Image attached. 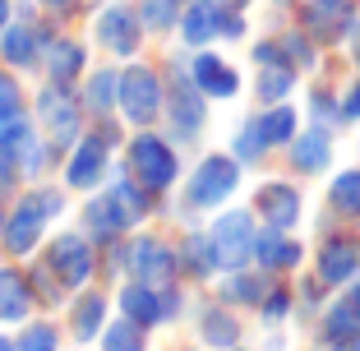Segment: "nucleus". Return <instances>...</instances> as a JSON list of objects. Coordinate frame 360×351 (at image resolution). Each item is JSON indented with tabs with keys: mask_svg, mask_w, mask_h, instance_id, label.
I'll use <instances>...</instances> for the list:
<instances>
[{
	"mask_svg": "<svg viewBox=\"0 0 360 351\" xmlns=\"http://www.w3.org/2000/svg\"><path fill=\"white\" fill-rule=\"evenodd\" d=\"M250 37V10H231L226 5L222 14V42H245Z\"/></svg>",
	"mask_w": 360,
	"mask_h": 351,
	"instance_id": "nucleus-44",
	"label": "nucleus"
},
{
	"mask_svg": "<svg viewBox=\"0 0 360 351\" xmlns=\"http://www.w3.org/2000/svg\"><path fill=\"white\" fill-rule=\"evenodd\" d=\"M314 273L328 291L351 287L360 277V236L351 231H323L314 245Z\"/></svg>",
	"mask_w": 360,
	"mask_h": 351,
	"instance_id": "nucleus-18",
	"label": "nucleus"
},
{
	"mask_svg": "<svg viewBox=\"0 0 360 351\" xmlns=\"http://www.w3.org/2000/svg\"><path fill=\"white\" fill-rule=\"evenodd\" d=\"M319 351H360V338H347V342H319Z\"/></svg>",
	"mask_w": 360,
	"mask_h": 351,
	"instance_id": "nucleus-49",
	"label": "nucleus"
},
{
	"mask_svg": "<svg viewBox=\"0 0 360 351\" xmlns=\"http://www.w3.org/2000/svg\"><path fill=\"white\" fill-rule=\"evenodd\" d=\"M79 102H84L88 120L93 116H116L120 111V65L116 60L93 65V70L79 79Z\"/></svg>",
	"mask_w": 360,
	"mask_h": 351,
	"instance_id": "nucleus-28",
	"label": "nucleus"
},
{
	"mask_svg": "<svg viewBox=\"0 0 360 351\" xmlns=\"http://www.w3.org/2000/svg\"><path fill=\"white\" fill-rule=\"evenodd\" d=\"M120 167H125L143 190L158 194V199H171V194L180 190V181H185V148H180L162 125L129 129L125 148H120Z\"/></svg>",
	"mask_w": 360,
	"mask_h": 351,
	"instance_id": "nucleus-3",
	"label": "nucleus"
},
{
	"mask_svg": "<svg viewBox=\"0 0 360 351\" xmlns=\"http://www.w3.org/2000/svg\"><path fill=\"white\" fill-rule=\"evenodd\" d=\"M222 14H226L222 0H190V5H185V14H180L176 46H185V51L217 46V42H222Z\"/></svg>",
	"mask_w": 360,
	"mask_h": 351,
	"instance_id": "nucleus-26",
	"label": "nucleus"
},
{
	"mask_svg": "<svg viewBox=\"0 0 360 351\" xmlns=\"http://www.w3.org/2000/svg\"><path fill=\"white\" fill-rule=\"evenodd\" d=\"M300 88V70L296 65H259L255 79H250V93H255L259 107H273V102H291Z\"/></svg>",
	"mask_w": 360,
	"mask_h": 351,
	"instance_id": "nucleus-31",
	"label": "nucleus"
},
{
	"mask_svg": "<svg viewBox=\"0 0 360 351\" xmlns=\"http://www.w3.org/2000/svg\"><path fill=\"white\" fill-rule=\"evenodd\" d=\"M75 199L79 194L65 190L60 176H51V181H28L14 194V203L0 208V255L14 259V264H28L46 245L51 226L65 222V213L75 208Z\"/></svg>",
	"mask_w": 360,
	"mask_h": 351,
	"instance_id": "nucleus-1",
	"label": "nucleus"
},
{
	"mask_svg": "<svg viewBox=\"0 0 360 351\" xmlns=\"http://www.w3.org/2000/svg\"><path fill=\"white\" fill-rule=\"evenodd\" d=\"M296 23L319 46H342V42H351V32L360 23V10H356V0H300Z\"/></svg>",
	"mask_w": 360,
	"mask_h": 351,
	"instance_id": "nucleus-17",
	"label": "nucleus"
},
{
	"mask_svg": "<svg viewBox=\"0 0 360 351\" xmlns=\"http://www.w3.org/2000/svg\"><path fill=\"white\" fill-rule=\"evenodd\" d=\"M277 37H282V46H286V60L296 65L300 75H314V70H319V51H323V46H319L300 23H296V28H286V32H277Z\"/></svg>",
	"mask_w": 360,
	"mask_h": 351,
	"instance_id": "nucleus-39",
	"label": "nucleus"
},
{
	"mask_svg": "<svg viewBox=\"0 0 360 351\" xmlns=\"http://www.w3.org/2000/svg\"><path fill=\"white\" fill-rule=\"evenodd\" d=\"M32 120H37L42 139L56 153H70L88 129V111H84V102H79V88L42 79V84L32 88Z\"/></svg>",
	"mask_w": 360,
	"mask_h": 351,
	"instance_id": "nucleus-8",
	"label": "nucleus"
},
{
	"mask_svg": "<svg viewBox=\"0 0 360 351\" xmlns=\"http://www.w3.org/2000/svg\"><path fill=\"white\" fill-rule=\"evenodd\" d=\"M305 120L328 125V129L347 125V120H342V93H333L328 84H314V88H309V97H305Z\"/></svg>",
	"mask_w": 360,
	"mask_h": 351,
	"instance_id": "nucleus-38",
	"label": "nucleus"
},
{
	"mask_svg": "<svg viewBox=\"0 0 360 351\" xmlns=\"http://www.w3.org/2000/svg\"><path fill=\"white\" fill-rule=\"evenodd\" d=\"M255 314H259L264 328H282L286 319H296V287H286V277H273V287H268L264 305Z\"/></svg>",
	"mask_w": 360,
	"mask_h": 351,
	"instance_id": "nucleus-37",
	"label": "nucleus"
},
{
	"mask_svg": "<svg viewBox=\"0 0 360 351\" xmlns=\"http://www.w3.org/2000/svg\"><path fill=\"white\" fill-rule=\"evenodd\" d=\"M190 291L185 282H167V287H153V282H139V277H125L111 287L116 296V314L143 324V328H171V324L190 319Z\"/></svg>",
	"mask_w": 360,
	"mask_h": 351,
	"instance_id": "nucleus-5",
	"label": "nucleus"
},
{
	"mask_svg": "<svg viewBox=\"0 0 360 351\" xmlns=\"http://www.w3.org/2000/svg\"><path fill=\"white\" fill-rule=\"evenodd\" d=\"M342 120H347V125H360V79H351V84L342 88Z\"/></svg>",
	"mask_w": 360,
	"mask_h": 351,
	"instance_id": "nucleus-46",
	"label": "nucleus"
},
{
	"mask_svg": "<svg viewBox=\"0 0 360 351\" xmlns=\"http://www.w3.org/2000/svg\"><path fill=\"white\" fill-rule=\"evenodd\" d=\"M351 65H356V70H360V23H356V32H351Z\"/></svg>",
	"mask_w": 360,
	"mask_h": 351,
	"instance_id": "nucleus-52",
	"label": "nucleus"
},
{
	"mask_svg": "<svg viewBox=\"0 0 360 351\" xmlns=\"http://www.w3.org/2000/svg\"><path fill=\"white\" fill-rule=\"evenodd\" d=\"M180 14H185V0H139V19H143L148 37H158V42L176 37Z\"/></svg>",
	"mask_w": 360,
	"mask_h": 351,
	"instance_id": "nucleus-36",
	"label": "nucleus"
},
{
	"mask_svg": "<svg viewBox=\"0 0 360 351\" xmlns=\"http://www.w3.org/2000/svg\"><path fill=\"white\" fill-rule=\"evenodd\" d=\"M268 5H273V10H296L300 0H268Z\"/></svg>",
	"mask_w": 360,
	"mask_h": 351,
	"instance_id": "nucleus-53",
	"label": "nucleus"
},
{
	"mask_svg": "<svg viewBox=\"0 0 360 351\" xmlns=\"http://www.w3.org/2000/svg\"><path fill=\"white\" fill-rule=\"evenodd\" d=\"M338 300H342V305L351 309V319L360 324V277H356V282H351V287H342V296H338Z\"/></svg>",
	"mask_w": 360,
	"mask_h": 351,
	"instance_id": "nucleus-47",
	"label": "nucleus"
},
{
	"mask_svg": "<svg viewBox=\"0 0 360 351\" xmlns=\"http://www.w3.org/2000/svg\"><path fill=\"white\" fill-rule=\"evenodd\" d=\"M93 51L97 46L93 42H84L79 32H70L65 28L60 37H56L51 46L42 51V79H51V84H70V88H79V79L93 70Z\"/></svg>",
	"mask_w": 360,
	"mask_h": 351,
	"instance_id": "nucleus-21",
	"label": "nucleus"
},
{
	"mask_svg": "<svg viewBox=\"0 0 360 351\" xmlns=\"http://www.w3.org/2000/svg\"><path fill=\"white\" fill-rule=\"evenodd\" d=\"M231 351H250V347H245V342H240V347H231Z\"/></svg>",
	"mask_w": 360,
	"mask_h": 351,
	"instance_id": "nucleus-56",
	"label": "nucleus"
},
{
	"mask_svg": "<svg viewBox=\"0 0 360 351\" xmlns=\"http://www.w3.org/2000/svg\"><path fill=\"white\" fill-rule=\"evenodd\" d=\"M222 5H231V10H250L255 0H222Z\"/></svg>",
	"mask_w": 360,
	"mask_h": 351,
	"instance_id": "nucleus-55",
	"label": "nucleus"
},
{
	"mask_svg": "<svg viewBox=\"0 0 360 351\" xmlns=\"http://www.w3.org/2000/svg\"><path fill=\"white\" fill-rule=\"evenodd\" d=\"M88 42L116 65L139 60L143 46L153 42L143 19H139V0H102V5L88 14Z\"/></svg>",
	"mask_w": 360,
	"mask_h": 351,
	"instance_id": "nucleus-6",
	"label": "nucleus"
},
{
	"mask_svg": "<svg viewBox=\"0 0 360 351\" xmlns=\"http://www.w3.org/2000/svg\"><path fill=\"white\" fill-rule=\"evenodd\" d=\"M28 111H32V93L23 88V75H14V70L0 65V120L28 116Z\"/></svg>",
	"mask_w": 360,
	"mask_h": 351,
	"instance_id": "nucleus-40",
	"label": "nucleus"
},
{
	"mask_svg": "<svg viewBox=\"0 0 360 351\" xmlns=\"http://www.w3.org/2000/svg\"><path fill=\"white\" fill-rule=\"evenodd\" d=\"M171 351H208V347H199V342H180V347H171Z\"/></svg>",
	"mask_w": 360,
	"mask_h": 351,
	"instance_id": "nucleus-54",
	"label": "nucleus"
},
{
	"mask_svg": "<svg viewBox=\"0 0 360 351\" xmlns=\"http://www.w3.org/2000/svg\"><path fill=\"white\" fill-rule=\"evenodd\" d=\"M176 259H180V282L185 287H212L222 277V259H217V245L208 236V222H185L176 231Z\"/></svg>",
	"mask_w": 360,
	"mask_h": 351,
	"instance_id": "nucleus-15",
	"label": "nucleus"
},
{
	"mask_svg": "<svg viewBox=\"0 0 360 351\" xmlns=\"http://www.w3.org/2000/svg\"><path fill=\"white\" fill-rule=\"evenodd\" d=\"M46 139H42V129H37V120H32V111L28 116H14V120H0V158L5 162H14V167H28V158L37 148H42Z\"/></svg>",
	"mask_w": 360,
	"mask_h": 351,
	"instance_id": "nucleus-30",
	"label": "nucleus"
},
{
	"mask_svg": "<svg viewBox=\"0 0 360 351\" xmlns=\"http://www.w3.org/2000/svg\"><path fill=\"white\" fill-rule=\"evenodd\" d=\"M190 75L194 84L203 88L208 102H236L245 93V79L236 70V60H226L217 46H203V51H190Z\"/></svg>",
	"mask_w": 360,
	"mask_h": 351,
	"instance_id": "nucleus-22",
	"label": "nucleus"
},
{
	"mask_svg": "<svg viewBox=\"0 0 360 351\" xmlns=\"http://www.w3.org/2000/svg\"><path fill=\"white\" fill-rule=\"evenodd\" d=\"M116 162H120V148H111V143H106V139L97 134L93 125H88L84 139H79L75 148L65 153V162H60V181H65V190H75L79 199H84V194L102 190V185L111 181Z\"/></svg>",
	"mask_w": 360,
	"mask_h": 351,
	"instance_id": "nucleus-11",
	"label": "nucleus"
},
{
	"mask_svg": "<svg viewBox=\"0 0 360 351\" xmlns=\"http://www.w3.org/2000/svg\"><path fill=\"white\" fill-rule=\"evenodd\" d=\"M268 287H273V273H264V268H231V273H222L217 282H212V296H222L226 305L236 309H259L268 296Z\"/></svg>",
	"mask_w": 360,
	"mask_h": 351,
	"instance_id": "nucleus-29",
	"label": "nucleus"
},
{
	"mask_svg": "<svg viewBox=\"0 0 360 351\" xmlns=\"http://www.w3.org/2000/svg\"><path fill=\"white\" fill-rule=\"evenodd\" d=\"M0 351H19V338H14V328H0Z\"/></svg>",
	"mask_w": 360,
	"mask_h": 351,
	"instance_id": "nucleus-51",
	"label": "nucleus"
},
{
	"mask_svg": "<svg viewBox=\"0 0 360 351\" xmlns=\"http://www.w3.org/2000/svg\"><path fill=\"white\" fill-rule=\"evenodd\" d=\"M93 351H153V328H143V324L116 314V319L106 324V333L97 338Z\"/></svg>",
	"mask_w": 360,
	"mask_h": 351,
	"instance_id": "nucleus-35",
	"label": "nucleus"
},
{
	"mask_svg": "<svg viewBox=\"0 0 360 351\" xmlns=\"http://www.w3.org/2000/svg\"><path fill=\"white\" fill-rule=\"evenodd\" d=\"M323 282H319V273H309V277H300L296 282V319H305V324H319V314H323Z\"/></svg>",
	"mask_w": 360,
	"mask_h": 351,
	"instance_id": "nucleus-41",
	"label": "nucleus"
},
{
	"mask_svg": "<svg viewBox=\"0 0 360 351\" xmlns=\"http://www.w3.org/2000/svg\"><path fill=\"white\" fill-rule=\"evenodd\" d=\"M259 213L250 208V203H226L222 213L208 217V236L212 245H217V259H222V273H231V268H250L255 264V241H259Z\"/></svg>",
	"mask_w": 360,
	"mask_h": 351,
	"instance_id": "nucleus-12",
	"label": "nucleus"
},
{
	"mask_svg": "<svg viewBox=\"0 0 360 351\" xmlns=\"http://www.w3.org/2000/svg\"><path fill=\"white\" fill-rule=\"evenodd\" d=\"M190 328H194V342L208 351H231L245 342V319L240 309L226 305L222 296H194L190 300Z\"/></svg>",
	"mask_w": 360,
	"mask_h": 351,
	"instance_id": "nucleus-14",
	"label": "nucleus"
},
{
	"mask_svg": "<svg viewBox=\"0 0 360 351\" xmlns=\"http://www.w3.org/2000/svg\"><path fill=\"white\" fill-rule=\"evenodd\" d=\"M23 268H28V282H32V296H37V309H42V314H60V309L70 305V296H75V291H70L60 277L46 268L42 255H32Z\"/></svg>",
	"mask_w": 360,
	"mask_h": 351,
	"instance_id": "nucleus-32",
	"label": "nucleus"
},
{
	"mask_svg": "<svg viewBox=\"0 0 360 351\" xmlns=\"http://www.w3.org/2000/svg\"><path fill=\"white\" fill-rule=\"evenodd\" d=\"M250 208L259 213V222H264V226L296 231L300 217H305V194L296 190V181L273 176V181H259V185H255V194H250Z\"/></svg>",
	"mask_w": 360,
	"mask_h": 351,
	"instance_id": "nucleus-19",
	"label": "nucleus"
},
{
	"mask_svg": "<svg viewBox=\"0 0 360 351\" xmlns=\"http://www.w3.org/2000/svg\"><path fill=\"white\" fill-rule=\"evenodd\" d=\"M162 70H167V116H162V129L176 139L180 148H194L208 129L212 102L203 97V88L194 84L190 75V51L185 46H171L162 56Z\"/></svg>",
	"mask_w": 360,
	"mask_h": 351,
	"instance_id": "nucleus-4",
	"label": "nucleus"
},
{
	"mask_svg": "<svg viewBox=\"0 0 360 351\" xmlns=\"http://www.w3.org/2000/svg\"><path fill=\"white\" fill-rule=\"evenodd\" d=\"M264 351H286V338H282V333H268V338H264Z\"/></svg>",
	"mask_w": 360,
	"mask_h": 351,
	"instance_id": "nucleus-50",
	"label": "nucleus"
},
{
	"mask_svg": "<svg viewBox=\"0 0 360 351\" xmlns=\"http://www.w3.org/2000/svg\"><path fill=\"white\" fill-rule=\"evenodd\" d=\"M75 226H84V231L93 236L102 250H106V245H116V241H125L129 231H139V222L125 213V203H120L116 194L106 190V185L79 199V208H75Z\"/></svg>",
	"mask_w": 360,
	"mask_h": 351,
	"instance_id": "nucleus-16",
	"label": "nucleus"
},
{
	"mask_svg": "<svg viewBox=\"0 0 360 351\" xmlns=\"http://www.w3.org/2000/svg\"><path fill=\"white\" fill-rule=\"evenodd\" d=\"M328 213L342 222H360V167H347L328 181Z\"/></svg>",
	"mask_w": 360,
	"mask_h": 351,
	"instance_id": "nucleus-34",
	"label": "nucleus"
},
{
	"mask_svg": "<svg viewBox=\"0 0 360 351\" xmlns=\"http://www.w3.org/2000/svg\"><path fill=\"white\" fill-rule=\"evenodd\" d=\"M250 65H255V70H259V65H291V60H286L282 37L273 32V37H259V42H250Z\"/></svg>",
	"mask_w": 360,
	"mask_h": 351,
	"instance_id": "nucleus-43",
	"label": "nucleus"
},
{
	"mask_svg": "<svg viewBox=\"0 0 360 351\" xmlns=\"http://www.w3.org/2000/svg\"><path fill=\"white\" fill-rule=\"evenodd\" d=\"M185 5H190V0H185Z\"/></svg>",
	"mask_w": 360,
	"mask_h": 351,
	"instance_id": "nucleus-57",
	"label": "nucleus"
},
{
	"mask_svg": "<svg viewBox=\"0 0 360 351\" xmlns=\"http://www.w3.org/2000/svg\"><path fill=\"white\" fill-rule=\"evenodd\" d=\"M23 185H28V181H23V171L14 167V162L0 158V208H5V203H14V194H19Z\"/></svg>",
	"mask_w": 360,
	"mask_h": 351,
	"instance_id": "nucleus-45",
	"label": "nucleus"
},
{
	"mask_svg": "<svg viewBox=\"0 0 360 351\" xmlns=\"http://www.w3.org/2000/svg\"><path fill=\"white\" fill-rule=\"evenodd\" d=\"M14 10H19V0H0V32L14 23Z\"/></svg>",
	"mask_w": 360,
	"mask_h": 351,
	"instance_id": "nucleus-48",
	"label": "nucleus"
},
{
	"mask_svg": "<svg viewBox=\"0 0 360 351\" xmlns=\"http://www.w3.org/2000/svg\"><path fill=\"white\" fill-rule=\"evenodd\" d=\"M286 167H291V176H323L333 167V129L305 120L286 148Z\"/></svg>",
	"mask_w": 360,
	"mask_h": 351,
	"instance_id": "nucleus-25",
	"label": "nucleus"
},
{
	"mask_svg": "<svg viewBox=\"0 0 360 351\" xmlns=\"http://www.w3.org/2000/svg\"><path fill=\"white\" fill-rule=\"evenodd\" d=\"M305 264V245L296 241V231H277V226H259V241H255V268L273 277H291L300 273Z\"/></svg>",
	"mask_w": 360,
	"mask_h": 351,
	"instance_id": "nucleus-27",
	"label": "nucleus"
},
{
	"mask_svg": "<svg viewBox=\"0 0 360 351\" xmlns=\"http://www.w3.org/2000/svg\"><path fill=\"white\" fill-rule=\"evenodd\" d=\"M37 309V296H32L28 268L14 264V259H0V328H23Z\"/></svg>",
	"mask_w": 360,
	"mask_h": 351,
	"instance_id": "nucleus-23",
	"label": "nucleus"
},
{
	"mask_svg": "<svg viewBox=\"0 0 360 351\" xmlns=\"http://www.w3.org/2000/svg\"><path fill=\"white\" fill-rule=\"evenodd\" d=\"M37 19L14 10V23L0 32V65L23 79H42V32H37Z\"/></svg>",
	"mask_w": 360,
	"mask_h": 351,
	"instance_id": "nucleus-20",
	"label": "nucleus"
},
{
	"mask_svg": "<svg viewBox=\"0 0 360 351\" xmlns=\"http://www.w3.org/2000/svg\"><path fill=\"white\" fill-rule=\"evenodd\" d=\"M37 255L46 259V268H51L70 291H84V287H93V282H102V245H97L84 226H60V231H51Z\"/></svg>",
	"mask_w": 360,
	"mask_h": 351,
	"instance_id": "nucleus-9",
	"label": "nucleus"
},
{
	"mask_svg": "<svg viewBox=\"0 0 360 351\" xmlns=\"http://www.w3.org/2000/svg\"><path fill=\"white\" fill-rule=\"evenodd\" d=\"M240 125L250 129L268 153H286V148H291V139L300 134V111L291 107V102H273V107H255Z\"/></svg>",
	"mask_w": 360,
	"mask_h": 351,
	"instance_id": "nucleus-24",
	"label": "nucleus"
},
{
	"mask_svg": "<svg viewBox=\"0 0 360 351\" xmlns=\"http://www.w3.org/2000/svg\"><path fill=\"white\" fill-rule=\"evenodd\" d=\"M37 5H42V14H51V19H60L65 28H70L75 19H88L102 0H37Z\"/></svg>",
	"mask_w": 360,
	"mask_h": 351,
	"instance_id": "nucleus-42",
	"label": "nucleus"
},
{
	"mask_svg": "<svg viewBox=\"0 0 360 351\" xmlns=\"http://www.w3.org/2000/svg\"><path fill=\"white\" fill-rule=\"evenodd\" d=\"M0 259H5V255H0Z\"/></svg>",
	"mask_w": 360,
	"mask_h": 351,
	"instance_id": "nucleus-58",
	"label": "nucleus"
},
{
	"mask_svg": "<svg viewBox=\"0 0 360 351\" xmlns=\"http://www.w3.org/2000/svg\"><path fill=\"white\" fill-rule=\"evenodd\" d=\"M79 351H84V347H79Z\"/></svg>",
	"mask_w": 360,
	"mask_h": 351,
	"instance_id": "nucleus-59",
	"label": "nucleus"
},
{
	"mask_svg": "<svg viewBox=\"0 0 360 351\" xmlns=\"http://www.w3.org/2000/svg\"><path fill=\"white\" fill-rule=\"evenodd\" d=\"M240 185H245V167L236 162L231 148L203 153L194 167H185V181L176 190V217L180 222H194V217L222 213L226 203H236Z\"/></svg>",
	"mask_w": 360,
	"mask_h": 351,
	"instance_id": "nucleus-2",
	"label": "nucleus"
},
{
	"mask_svg": "<svg viewBox=\"0 0 360 351\" xmlns=\"http://www.w3.org/2000/svg\"><path fill=\"white\" fill-rule=\"evenodd\" d=\"M14 338H19V351H65L70 333L60 314H32L23 328H14Z\"/></svg>",
	"mask_w": 360,
	"mask_h": 351,
	"instance_id": "nucleus-33",
	"label": "nucleus"
},
{
	"mask_svg": "<svg viewBox=\"0 0 360 351\" xmlns=\"http://www.w3.org/2000/svg\"><path fill=\"white\" fill-rule=\"evenodd\" d=\"M125 277L139 282H153V287H167L180 282V259H176V236L153 231V226H139L125 236ZM120 277V282H125Z\"/></svg>",
	"mask_w": 360,
	"mask_h": 351,
	"instance_id": "nucleus-10",
	"label": "nucleus"
},
{
	"mask_svg": "<svg viewBox=\"0 0 360 351\" xmlns=\"http://www.w3.org/2000/svg\"><path fill=\"white\" fill-rule=\"evenodd\" d=\"M60 319H65L70 342L88 351V347H97V338L106 333V324L116 319V296H111L106 282H93V287H84V291L70 296V305L60 309Z\"/></svg>",
	"mask_w": 360,
	"mask_h": 351,
	"instance_id": "nucleus-13",
	"label": "nucleus"
},
{
	"mask_svg": "<svg viewBox=\"0 0 360 351\" xmlns=\"http://www.w3.org/2000/svg\"><path fill=\"white\" fill-rule=\"evenodd\" d=\"M120 120L129 129H153L167 116V70L162 60H125L120 65Z\"/></svg>",
	"mask_w": 360,
	"mask_h": 351,
	"instance_id": "nucleus-7",
	"label": "nucleus"
}]
</instances>
